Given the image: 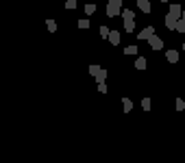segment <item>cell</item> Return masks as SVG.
<instances>
[{"label":"cell","mask_w":185,"mask_h":163,"mask_svg":"<svg viewBox=\"0 0 185 163\" xmlns=\"http://www.w3.org/2000/svg\"><path fill=\"white\" fill-rule=\"evenodd\" d=\"M107 39L111 41V46H118V43H120V31H111Z\"/></svg>","instance_id":"cell-6"},{"label":"cell","mask_w":185,"mask_h":163,"mask_svg":"<svg viewBox=\"0 0 185 163\" xmlns=\"http://www.w3.org/2000/svg\"><path fill=\"white\" fill-rule=\"evenodd\" d=\"M183 50H185V43H183Z\"/></svg>","instance_id":"cell-26"},{"label":"cell","mask_w":185,"mask_h":163,"mask_svg":"<svg viewBox=\"0 0 185 163\" xmlns=\"http://www.w3.org/2000/svg\"><path fill=\"white\" fill-rule=\"evenodd\" d=\"M46 26H48V31H50V33H54V31H57V22H54V20H48Z\"/></svg>","instance_id":"cell-17"},{"label":"cell","mask_w":185,"mask_h":163,"mask_svg":"<svg viewBox=\"0 0 185 163\" xmlns=\"http://www.w3.org/2000/svg\"><path fill=\"white\" fill-rule=\"evenodd\" d=\"M179 18H181L179 13H172V11H168V15H166V20H163L166 28H168V31H174V24H177V20H179Z\"/></svg>","instance_id":"cell-2"},{"label":"cell","mask_w":185,"mask_h":163,"mask_svg":"<svg viewBox=\"0 0 185 163\" xmlns=\"http://www.w3.org/2000/svg\"><path fill=\"white\" fill-rule=\"evenodd\" d=\"M166 59H168L170 63H177V61H179V52H177V50H168V52H166Z\"/></svg>","instance_id":"cell-7"},{"label":"cell","mask_w":185,"mask_h":163,"mask_svg":"<svg viewBox=\"0 0 185 163\" xmlns=\"http://www.w3.org/2000/svg\"><path fill=\"white\" fill-rule=\"evenodd\" d=\"M161 2H170V0H161Z\"/></svg>","instance_id":"cell-25"},{"label":"cell","mask_w":185,"mask_h":163,"mask_svg":"<svg viewBox=\"0 0 185 163\" xmlns=\"http://www.w3.org/2000/svg\"><path fill=\"white\" fill-rule=\"evenodd\" d=\"M150 35H155V26H146V28H141L137 33V39H144V41H148V37Z\"/></svg>","instance_id":"cell-4"},{"label":"cell","mask_w":185,"mask_h":163,"mask_svg":"<svg viewBox=\"0 0 185 163\" xmlns=\"http://www.w3.org/2000/svg\"><path fill=\"white\" fill-rule=\"evenodd\" d=\"M146 63H148V61H146L144 57H137V59H135V68H137V70H146Z\"/></svg>","instance_id":"cell-8"},{"label":"cell","mask_w":185,"mask_h":163,"mask_svg":"<svg viewBox=\"0 0 185 163\" xmlns=\"http://www.w3.org/2000/svg\"><path fill=\"white\" fill-rule=\"evenodd\" d=\"M148 46H150L152 50H161V48H163V39L157 37V35H150V37H148Z\"/></svg>","instance_id":"cell-3"},{"label":"cell","mask_w":185,"mask_h":163,"mask_svg":"<svg viewBox=\"0 0 185 163\" xmlns=\"http://www.w3.org/2000/svg\"><path fill=\"white\" fill-rule=\"evenodd\" d=\"M181 18H183V20H185V11H183V13H181Z\"/></svg>","instance_id":"cell-24"},{"label":"cell","mask_w":185,"mask_h":163,"mask_svg":"<svg viewBox=\"0 0 185 163\" xmlns=\"http://www.w3.org/2000/svg\"><path fill=\"white\" fill-rule=\"evenodd\" d=\"M137 7L141 13H150V0H137Z\"/></svg>","instance_id":"cell-5"},{"label":"cell","mask_w":185,"mask_h":163,"mask_svg":"<svg viewBox=\"0 0 185 163\" xmlns=\"http://www.w3.org/2000/svg\"><path fill=\"white\" fill-rule=\"evenodd\" d=\"M122 13V0H109L107 2V15L109 18H116Z\"/></svg>","instance_id":"cell-1"},{"label":"cell","mask_w":185,"mask_h":163,"mask_svg":"<svg viewBox=\"0 0 185 163\" xmlns=\"http://www.w3.org/2000/svg\"><path fill=\"white\" fill-rule=\"evenodd\" d=\"M65 9H76V0H68L65 2Z\"/></svg>","instance_id":"cell-21"},{"label":"cell","mask_w":185,"mask_h":163,"mask_svg":"<svg viewBox=\"0 0 185 163\" xmlns=\"http://www.w3.org/2000/svg\"><path fill=\"white\" fill-rule=\"evenodd\" d=\"M85 13H87V15H92V13H96V4H94V2H90V4H85Z\"/></svg>","instance_id":"cell-14"},{"label":"cell","mask_w":185,"mask_h":163,"mask_svg":"<svg viewBox=\"0 0 185 163\" xmlns=\"http://www.w3.org/2000/svg\"><path fill=\"white\" fill-rule=\"evenodd\" d=\"M122 104H124V111H126V113H129V111L133 109V102H131L129 98H122Z\"/></svg>","instance_id":"cell-13"},{"label":"cell","mask_w":185,"mask_h":163,"mask_svg":"<svg viewBox=\"0 0 185 163\" xmlns=\"http://www.w3.org/2000/svg\"><path fill=\"white\" fill-rule=\"evenodd\" d=\"M124 31H126V33H133V31H135V22H133V20H124Z\"/></svg>","instance_id":"cell-9"},{"label":"cell","mask_w":185,"mask_h":163,"mask_svg":"<svg viewBox=\"0 0 185 163\" xmlns=\"http://www.w3.org/2000/svg\"><path fill=\"white\" fill-rule=\"evenodd\" d=\"M124 54H137V46H126L124 48Z\"/></svg>","instance_id":"cell-16"},{"label":"cell","mask_w":185,"mask_h":163,"mask_svg":"<svg viewBox=\"0 0 185 163\" xmlns=\"http://www.w3.org/2000/svg\"><path fill=\"white\" fill-rule=\"evenodd\" d=\"M122 18H124V20H133V18H135V11H131V9H122Z\"/></svg>","instance_id":"cell-11"},{"label":"cell","mask_w":185,"mask_h":163,"mask_svg":"<svg viewBox=\"0 0 185 163\" xmlns=\"http://www.w3.org/2000/svg\"><path fill=\"white\" fill-rule=\"evenodd\" d=\"M174 31H179V33H183V35H185V20H183V18H181V20H177Z\"/></svg>","instance_id":"cell-10"},{"label":"cell","mask_w":185,"mask_h":163,"mask_svg":"<svg viewBox=\"0 0 185 163\" xmlns=\"http://www.w3.org/2000/svg\"><path fill=\"white\" fill-rule=\"evenodd\" d=\"M109 33H111V31H109V26H100V37H102V39H107V37H109Z\"/></svg>","instance_id":"cell-15"},{"label":"cell","mask_w":185,"mask_h":163,"mask_svg":"<svg viewBox=\"0 0 185 163\" xmlns=\"http://www.w3.org/2000/svg\"><path fill=\"white\" fill-rule=\"evenodd\" d=\"M98 91H100V94H107V85H105V83H98Z\"/></svg>","instance_id":"cell-23"},{"label":"cell","mask_w":185,"mask_h":163,"mask_svg":"<svg viewBox=\"0 0 185 163\" xmlns=\"http://www.w3.org/2000/svg\"><path fill=\"white\" fill-rule=\"evenodd\" d=\"M94 79H96L98 83H105V79H107V70H100V72H98Z\"/></svg>","instance_id":"cell-12"},{"label":"cell","mask_w":185,"mask_h":163,"mask_svg":"<svg viewBox=\"0 0 185 163\" xmlns=\"http://www.w3.org/2000/svg\"><path fill=\"white\" fill-rule=\"evenodd\" d=\"M141 107H144V111H148L150 109V98H144L141 100Z\"/></svg>","instance_id":"cell-20"},{"label":"cell","mask_w":185,"mask_h":163,"mask_svg":"<svg viewBox=\"0 0 185 163\" xmlns=\"http://www.w3.org/2000/svg\"><path fill=\"white\" fill-rule=\"evenodd\" d=\"M98 72H100V65H96V63H94V65H90V74H92V76H96Z\"/></svg>","instance_id":"cell-18"},{"label":"cell","mask_w":185,"mask_h":163,"mask_svg":"<svg viewBox=\"0 0 185 163\" xmlns=\"http://www.w3.org/2000/svg\"><path fill=\"white\" fill-rule=\"evenodd\" d=\"M177 109H179V111H183V109H185V100H181V98L177 100Z\"/></svg>","instance_id":"cell-22"},{"label":"cell","mask_w":185,"mask_h":163,"mask_svg":"<svg viewBox=\"0 0 185 163\" xmlns=\"http://www.w3.org/2000/svg\"><path fill=\"white\" fill-rule=\"evenodd\" d=\"M79 28H90V20H79Z\"/></svg>","instance_id":"cell-19"}]
</instances>
